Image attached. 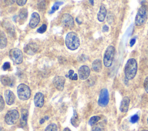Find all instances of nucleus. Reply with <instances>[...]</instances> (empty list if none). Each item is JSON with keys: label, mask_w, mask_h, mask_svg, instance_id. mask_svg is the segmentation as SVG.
I'll return each instance as SVG.
<instances>
[{"label": "nucleus", "mask_w": 148, "mask_h": 131, "mask_svg": "<svg viewBox=\"0 0 148 131\" xmlns=\"http://www.w3.org/2000/svg\"><path fill=\"white\" fill-rule=\"evenodd\" d=\"M137 62L134 58L129 59L124 66V74L128 80L133 79L137 72Z\"/></svg>", "instance_id": "nucleus-1"}, {"label": "nucleus", "mask_w": 148, "mask_h": 131, "mask_svg": "<svg viewBox=\"0 0 148 131\" xmlns=\"http://www.w3.org/2000/svg\"><path fill=\"white\" fill-rule=\"evenodd\" d=\"M65 43L68 49L71 50H75L80 46V39L76 32H69L65 36Z\"/></svg>", "instance_id": "nucleus-2"}, {"label": "nucleus", "mask_w": 148, "mask_h": 131, "mask_svg": "<svg viewBox=\"0 0 148 131\" xmlns=\"http://www.w3.org/2000/svg\"><path fill=\"white\" fill-rule=\"evenodd\" d=\"M115 54V48L113 46H109L106 48L103 55V64L105 67H110L112 65Z\"/></svg>", "instance_id": "nucleus-3"}, {"label": "nucleus", "mask_w": 148, "mask_h": 131, "mask_svg": "<svg viewBox=\"0 0 148 131\" xmlns=\"http://www.w3.org/2000/svg\"><path fill=\"white\" fill-rule=\"evenodd\" d=\"M147 18V8L145 5H142L138 10L136 13L135 23L136 26L140 27L145 24Z\"/></svg>", "instance_id": "nucleus-4"}, {"label": "nucleus", "mask_w": 148, "mask_h": 131, "mask_svg": "<svg viewBox=\"0 0 148 131\" xmlns=\"http://www.w3.org/2000/svg\"><path fill=\"white\" fill-rule=\"evenodd\" d=\"M31 89L29 87L24 84H20L17 88V93L18 98L21 100H28L31 96Z\"/></svg>", "instance_id": "nucleus-5"}, {"label": "nucleus", "mask_w": 148, "mask_h": 131, "mask_svg": "<svg viewBox=\"0 0 148 131\" xmlns=\"http://www.w3.org/2000/svg\"><path fill=\"white\" fill-rule=\"evenodd\" d=\"M9 57L10 59L17 65L21 64L23 61V54L22 51L17 48H12L9 52Z\"/></svg>", "instance_id": "nucleus-6"}, {"label": "nucleus", "mask_w": 148, "mask_h": 131, "mask_svg": "<svg viewBox=\"0 0 148 131\" xmlns=\"http://www.w3.org/2000/svg\"><path fill=\"white\" fill-rule=\"evenodd\" d=\"M19 118V113L16 110L8 111L5 117V121L8 125H13L17 122Z\"/></svg>", "instance_id": "nucleus-7"}, {"label": "nucleus", "mask_w": 148, "mask_h": 131, "mask_svg": "<svg viewBox=\"0 0 148 131\" xmlns=\"http://www.w3.org/2000/svg\"><path fill=\"white\" fill-rule=\"evenodd\" d=\"M109 101V92L106 88H103L101 90L99 98L98 100V104L101 107H105L108 105Z\"/></svg>", "instance_id": "nucleus-8"}, {"label": "nucleus", "mask_w": 148, "mask_h": 131, "mask_svg": "<svg viewBox=\"0 0 148 131\" xmlns=\"http://www.w3.org/2000/svg\"><path fill=\"white\" fill-rule=\"evenodd\" d=\"M61 21L62 24L69 28H72L74 27V20L71 15L68 13H64L62 16Z\"/></svg>", "instance_id": "nucleus-9"}, {"label": "nucleus", "mask_w": 148, "mask_h": 131, "mask_svg": "<svg viewBox=\"0 0 148 131\" xmlns=\"http://www.w3.org/2000/svg\"><path fill=\"white\" fill-rule=\"evenodd\" d=\"M79 77L82 80H84L88 78L90 74V69L88 66L86 65H83L79 68L78 70Z\"/></svg>", "instance_id": "nucleus-10"}, {"label": "nucleus", "mask_w": 148, "mask_h": 131, "mask_svg": "<svg viewBox=\"0 0 148 131\" xmlns=\"http://www.w3.org/2000/svg\"><path fill=\"white\" fill-rule=\"evenodd\" d=\"M53 83L54 87L58 91H62L65 83V78L63 76H57L54 77L53 80Z\"/></svg>", "instance_id": "nucleus-11"}, {"label": "nucleus", "mask_w": 148, "mask_h": 131, "mask_svg": "<svg viewBox=\"0 0 148 131\" xmlns=\"http://www.w3.org/2000/svg\"><path fill=\"white\" fill-rule=\"evenodd\" d=\"M38 50V46L34 42H31L27 44L24 47V51L28 55L35 54Z\"/></svg>", "instance_id": "nucleus-12"}, {"label": "nucleus", "mask_w": 148, "mask_h": 131, "mask_svg": "<svg viewBox=\"0 0 148 131\" xmlns=\"http://www.w3.org/2000/svg\"><path fill=\"white\" fill-rule=\"evenodd\" d=\"M40 21V16L37 12H34L32 13L29 25L32 28H35L38 25Z\"/></svg>", "instance_id": "nucleus-13"}, {"label": "nucleus", "mask_w": 148, "mask_h": 131, "mask_svg": "<svg viewBox=\"0 0 148 131\" xmlns=\"http://www.w3.org/2000/svg\"><path fill=\"white\" fill-rule=\"evenodd\" d=\"M4 95H5V99L6 100V103L8 105H12L13 104L15 100V95L13 93V92L9 90V89H6L4 92Z\"/></svg>", "instance_id": "nucleus-14"}, {"label": "nucleus", "mask_w": 148, "mask_h": 131, "mask_svg": "<svg viewBox=\"0 0 148 131\" xmlns=\"http://www.w3.org/2000/svg\"><path fill=\"white\" fill-rule=\"evenodd\" d=\"M34 104L38 107H42L44 104V95L41 92H37L34 98Z\"/></svg>", "instance_id": "nucleus-15"}, {"label": "nucleus", "mask_w": 148, "mask_h": 131, "mask_svg": "<svg viewBox=\"0 0 148 131\" xmlns=\"http://www.w3.org/2000/svg\"><path fill=\"white\" fill-rule=\"evenodd\" d=\"M130 103V99L128 96H125L123 98L120 106V110L122 113H126L127 112L129 107Z\"/></svg>", "instance_id": "nucleus-16"}, {"label": "nucleus", "mask_w": 148, "mask_h": 131, "mask_svg": "<svg viewBox=\"0 0 148 131\" xmlns=\"http://www.w3.org/2000/svg\"><path fill=\"white\" fill-rule=\"evenodd\" d=\"M106 9L105 8V6L103 4H102L100 6L99 10L98 11V13L97 14V19L100 22H103L104 20L105 19L106 16Z\"/></svg>", "instance_id": "nucleus-17"}, {"label": "nucleus", "mask_w": 148, "mask_h": 131, "mask_svg": "<svg viewBox=\"0 0 148 131\" xmlns=\"http://www.w3.org/2000/svg\"><path fill=\"white\" fill-rule=\"evenodd\" d=\"M1 82L4 86L13 87L14 84L13 80L8 76L2 75L1 76Z\"/></svg>", "instance_id": "nucleus-18"}, {"label": "nucleus", "mask_w": 148, "mask_h": 131, "mask_svg": "<svg viewBox=\"0 0 148 131\" xmlns=\"http://www.w3.org/2000/svg\"><path fill=\"white\" fill-rule=\"evenodd\" d=\"M21 118H20V124L22 126H25L27 123V119L28 116V111L26 109H21Z\"/></svg>", "instance_id": "nucleus-19"}, {"label": "nucleus", "mask_w": 148, "mask_h": 131, "mask_svg": "<svg viewBox=\"0 0 148 131\" xmlns=\"http://www.w3.org/2000/svg\"><path fill=\"white\" fill-rule=\"evenodd\" d=\"M92 68L95 72L97 73L100 72L102 68V63L101 60L99 59L94 60L92 63Z\"/></svg>", "instance_id": "nucleus-20"}, {"label": "nucleus", "mask_w": 148, "mask_h": 131, "mask_svg": "<svg viewBox=\"0 0 148 131\" xmlns=\"http://www.w3.org/2000/svg\"><path fill=\"white\" fill-rule=\"evenodd\" d=\"M7 45V38L5 33L1 31L0 32V48L3 49L6 47Z\"/></svg>", "instance_id": "nucleus-21"}, {"label": "nucleus", "mask_w": 148, "mask_h": 131, "mask_svg": "<svg viewBox=\"0 0 148 131\" xmlns=\"http://www.w3.org/2000/svg\"><path fill=\"white\" fill-rule=\"evenodd\" d=\"M71 122L72 125L75 127H77L79 126V123H80V120L79 118L78 114H77L76 110L73 111V115L71 119Z\"/></svg>", "instance_id": "nucleus-22"}, {"label": "nucleus", "mask_w": 148, "mask_h": 131, "mask_svg": "<svg viewBox=\"0 0 148 131\" xmlns=\"http://www.w3.org/2000/svg\"><path fill=\"white\" fill-rule=\"evenodd\" d=\"M27 16H28V12L26 9L23 8L20 10V12L18 14V17L20 18V20L24 21L27 18Z\"/></svg>", "instance_id": "nucleus-23"}, {"label": "nucleus", "mask_w": 148, "mask_h": 131, "mask_svg": "<svg viewBox=\"0 0 148 131\" xmlns=\"http://www.w3.org/2000/svg\"><path fill=\"white\" fill-rule=\"evenodd\" d=\"M101 118L99 116H93L90 118L88 121V124L91 126L95 125L97 122L100 120Z\"/></svg>", "instance_id": "nucleus-24"}, {"label": "nucleus", "mask_w": 148, "mask_h": 131, "mask_svg": "<svg viewBox=\"0 0 148 131\" xmlns=\"http://www.w3.org/2000/svg\"><path fill=\"white\" fill-rule=\"evenodd\" d=\"M62 4H63V2H60V1L56 2L53 5V6L51 7V10L50 11V13H54V12L57 10L59 9V6Z\"/></svg>", "instance_id": "nucleus-25"}, {"label": "nucleus", "mask_w": 148, "mask_h": 131, "mask_svg": "<svg viewBox=\"0 0 148 131\" xmlns=\"http://www.w3.org/2000/svg\"><path fill=\"white\" fill-rule=\"evenodd\" d=\"M58 128L56 123H52L49 124L45 129V131H57Z\"/></svg>", "instance_id": "nucleus-26"}, {"label": "nucleus", "mask_w": 148, "mask_h": 131, "mask_svg": "<svg viewBox=\"0 0 148 131\" xmlns=\"http://www.w3.org/2000/svg\"><path fill=\"white\" fill-rule=\"evenodd\" d=\"M92 131H104V127L102 123H98L95 124L93 128Z\"/></svg>", "instance_id": "nucleus-27"}, {"label": "nucleus", "mask_w": 148, "mask_h": 131, "mask_svg": "<svg viewBox=\"0 0 148 131\" xmlns=\"http://www.w3.org/2000/svg\"><path fill=\"white\" fill-rule=\"evenodd\" d=\"M46 29H47V25L46 24H43L39 28H38L37 32L39 33H43L46 31Z\"/></svg>", "instance_id": "nucleus-28"}, {"label": "nucleus", "mask_w": 148, "mask_h": 131, "mask_svg": "<svg viewBox=\"0 0 148 131\" xmlns=\"http://www.w3.org/2000/svg\"><path fill=\"white\" fill-rule=\"evenodd\" d=\"M138 120H139V116L137 114H135L130 118V122L132 123H136Z\"/></svg>", "instance_id": "nucleus-29"}, {"label": "nucleus", "mask_w": 148, "mask_h": 131, "mask_svg": "<svg viewBox=\"0 0 148 131\" xmlns=\"http://www.w3.org/2000/svg\"><path fill=\"white\" fill-rule=\"evenodd\" d=\"M5 107V102L2 98V96H0V111H2Z\"/></svg>", "instance_id": "nucleus-30"}, {"label": "nucleus", "mask_w": 148, "mask_h": 131, "mask_svg": "<svg viewBox=\"0 0 148 131\" xmlns=\"http://www.w3.org/2000/svg\"><path fill=\"white\" fill-rule=\"evenodd\" d=\"M10 68V64L8 62H5L2 66V68H3V70H7L9 69Z\"/></svg>", "instance_id": "nucleus-31"}, {"label": "nucleus", "mask_w": 148, "mask_h": 131, "mask_svg": "<svg viewBox=\"0 0 148 131\" xmlns=\"http://www.w3.org/2000/svg\"><path fill=\"white\" fill-rule=\"evenodd\" d=\"M144 88L146 91V92L148 93V76L146 77L144 81Z\"/></svg>", "instance_id": "nucleus-32"}, {"label": "nucleus", "mask_w": 148, "mask_h": 131, "mask_svg": "<svg viewBox=\"0 0 148 131\" xmlns=\"http://www.w3.org/2000/svg\"><path fill=\"white\" fill-rule=\"evenodd\" d=\"M16 2L18 6H23L26 3L27 1L26 0H18V1H16Z\"/></svg>", "instance_id": "nucleus-33"}, {"label": "nucleus", "mask_w": 148, "mask_h": 131, "mask_svg": "<svg viewBox=\"0 0 148 131\" xmlns=\"http://www.w3.org/2000/svg\"><path fill=\"white\" fill-rule=\"evenodd\" d=\"M68 77L69 78V79H72V77L73 76V75L74 74V71L73 70H70L69 72H68Z\"/></svg>", "instance_id": "nucleus-34"}, {"label": "nucleus", "mask_w": 148, "mask_h": 131, "mask_svg": "<svg viewBox=\"0 0 148 131\" xmlns=\"http://www.w3.org/2000/svg\"><path fill=\"white\" fill-rule=\"evenodd\" d=\"M109 31V27L106 25H104L102 27V31L103 32H108Z\"/></svg>", "instance_id": "nucleus-35"}, {"label": "nucleus", "mask_w": 148, "mask_h": 131, "mask_svg": "<svg viewBox=\"0 0 148 131\" xmlns=\"http://www.w3.org/2000/svg\"><path fill=\"white\" fill-rule=\"evenodd\" d=\"M135 42H136L135 39H132L130 40V46H131V47L133 46L134 44L135 43Z\"/></svg>", "instance_id": "nucleus-36"}, {"label": "nucleus", "mask_w": 148, "mask_h": 131, "mask_svg": "<svg viewBox=\"0 0 148 131\" xmlns=\"http://www.w3.org/2000/svg\"><path fill=\"white\" fill-rule=\"evenodd\" d=\"M71 80H77V74L76 73H74V74L73 75Z\"/></svg>", "instance_id": "nucleus-37"}, {"label": "nucleus", "mask_w": 148, "mask_h": 131, "mask_svg": "<svg viewBox=\"0 0 148 131\" xmlns=\"http://www.w3.org/2000/svg\"><path fill=\"white\" fill-rule=\"evenodd\" d=\"M63 131H71L70 129H69L68 128H65Z\"/></svg>", "instance_id": "nucleus-38"}, {"label": "nucleus", "mask_w": 148, "mask_h": 131, "mask_svg": "<svg viewBox=\"0 0 148 131\" xmlns=\"http://www.w3.org/2000/svg\"><path fill=\"white\" fill-rule=\"evenodd\" d=\"M44 121H45V119L42 118V119L40 120V123H43L44 122Z\"/></svg>", "instance_id": "nucleus-39"}, {"label": "nucleus", "mask_w": 148, "mask_h": 131, "mask_svg": "<svg viewBox=\"0 0 148 131\" xmlns=\"http://www.w3.org/2000/svg\"><path fill=\"white\" fill-rule=\"evenodd\" d=\"M89 2H91V5H94V1H89Z\"/></svg>", "instance_id": "nucleus-40"}, {"label": "nucleus", "mask_w": 148, "mask_h": 131, "mask_svg": "<svg viewBox=\"0 0 148 131\" xmlns=\"http://www.w3.org/2000/svg\"><path fill=\"white\" fill-rule=\"evenodd\" d=\"M142 131H148V130H145H145H142Z\"/></svg>", "instance_id": "nucleus-41"}, {"label": "nucleus", "mask_w": 148, "mask_h": 131, "mask_svg": "<svg viewBox=\"0 0 148 131\" xmlns=\"http://www.w3.org/2000/svg\"><path fill=\"white\" fill-rule=\"evenodd\" d=\"M147 123H148V118H147Z\"/></svg>", "instance_id": "nucleus-42"}]
</instances>
